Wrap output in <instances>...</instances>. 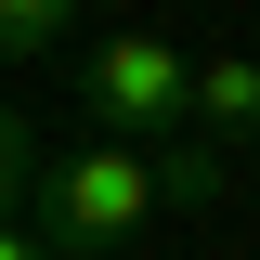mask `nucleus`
Wrapping results in <instances>:
<instances>
[{"mask_svg": "<svg viewBox=\"0 0 260 260\" xmlns=\"http://www.w3.org/2000/svg\"><path fill=\"white\" fill-rule=\"evenodd\" d=\"M0 260H52V247H39V234H26V221H0Z\"/></svg>", "mask_w": 260, "mask_h": 260, "instance_id": "nucleus-6", "label": "nucleus"}, {"mask_svg": "<svg viewBox=\"0 0 260 260\" xmlns=\"http://www.w3.org/2000/svg\"><path fill=\"white\" fill-rule=\"evenodd\" d=\"M143 221H156V169L130 156V143H65V156L26 169V234L52 260H104V247H130Z\"/></svg>", "mask_w": 260, "mask_h": 260, "instance_id": "nucleus-1", "label": "nucleus"}, {"mask_svg": "<svg viewBox=\"0 0 260 260\" xmlns=\"http://www.w3.org/2000/svg\"><path fill=\"white\" fill-rule=\"evenodd\" d=\"M78 104H91V130L130 143V156L195 143V65H182V39H156V26L91 39V52H78Z\"/></svg>", "mask_w": 260, "mask_h": 260, "instance_id": "nucleus-2", "label": "nucleus"}, {"mask_svg": "<svg viewBox=\"0 0 260 260\" xmlns=\"http://www.w3.org/2000/svg\"><path fill=\"white\" fill-rule=\"evenodd\" d=\"M65 39H78V0H0V65L65 52Z\"/></svg>", "mask_w": 260, "mask_h": 260, "instance_id": "nucleus-4", "label": "nucleus"}, {"mask_svg": "<svg viewBox=\"0 0 260 260\" xmlns=\"http://www.w3.org/2000/svg\"><path fill=\"white\" fill-rule=\"evenodd\" d=\"M26 169H39V130L0 104V221H26Z\"/></svg>", "mask_w": 260, "mask_h": 260, "instance_id": "nucleus-5", "label": "nucleus"}, {"mask_svg": "<svg viewBox=\"0 0 260 260\" xmlns=\"http://www.w3.org/2000/svg\"><path fill=\"white\" fill-rule=\"evenodd\" d=\"M195 143H208V156H221V143H260V65L247 52L195 65Z\"/></svg>", "mask_w": 260, "mask_h": 260, "instance_id": "nucleus-3", "label": "nucleus"}]
</instances>
